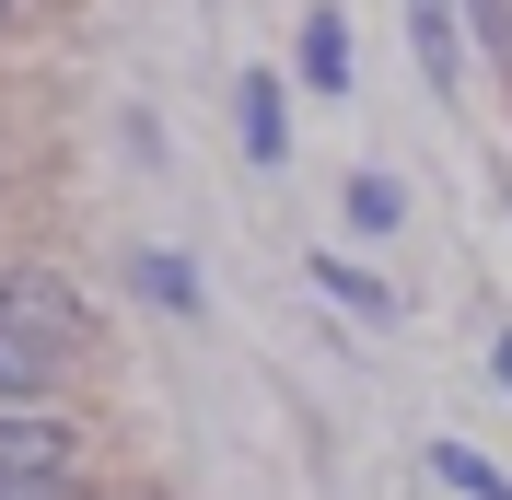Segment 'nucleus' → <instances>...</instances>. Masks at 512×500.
<instances>
[{
  "label": "nucleus",
  "instance_id": "1",
  "mask_svg": "<svg viewBox=\"0 0 512 500\" xmlns=\"http://www.w3.org/2000/svg\"><path fill=\"white\" fill-rule=\"evenodd\" d=\"M82 466V442L59 419H35V407H0V477H70Z\"/></svg>",
  "mask_w": 512,
  "mask_h": 500
},
{
  "label": "nucleus",
  "instance_id": "2",
  "mask_svg": "<svg viewBox=\"0 0 512 500\" xmlns=\"http://www.w3.org/2000/svg\"><path fill=\"white\" fill-rule=\"evenodd\" d=\"M59 361H70L59 338H35V326H12V314H0V407L47 396V384H59Z\"/></svg>",
  "mask_w": 512,
  "mask_h": 500
},
{
  "label": "nucleus",
  "instance_id": "3",
  "mask_svg": "<svg viewBox=\"0 0 512 500\" xmlns=\"http://www.w3.org/2000/svg\"><path fill=\"white\" fill-rule=\"evenodd\" d=\"M408 47H419V82L454 105V82H466V59H454V0H408Z\"/></svg>",
  "mask_w": 512,
  "mask_h": 500
},
{
  "label": "nucleus",
  "instance_id": "4",
  "mask_svg": "<svg viewBox=\"0 0 512 500\" xmlns=\"http://www.w3.org/2000/svg\"><path fill=\"white\" fill-rule=\"evenodd\" d=\"M233 105H245V152L280 163V152H291V105H280V82H268V70H245V94H233Z\"/></svg>",
  "mask_w": 512,
  "mask_h": 500
},
{
  "label": "nucleus",
  "instance_id": "5",
  "mask_svg": "<svg viewBox=\"0 0 512 500\" xmlns=\"http://www.w3.org/2000/svg\"><path fill=\"white\" fill-rule=\"evenodd\" d=\"M431 477H443L454 500H512V477L489 466V454H466V442H431Z\"/></svg>",
  "mask_w": 512,
  "mask_h": 500
},
{
  "label": "nucleus",
  "instance_id": "6",
  "mask_svg": "<svg viewBox=\"0 0 512 500\" xmlns=\"http://www.w3.org/2000/svg\"><path fill=\"white\" fill-rule=\"evenodd\" d=\"M303 70H315L326 94L350 82V24H338V12H315V24H303Z\"/></svg>",
  "mask_w": 512,
  "mask_h": 500
},
{
  "label": "nucleus",
  "instance_id": "7",
  "mask_svg": "<svg viewBox=\"0 0 512 500\" xmlns=\"http://www.w3.org/2000/svg\"><path fill=\"white\" fill-rule=\"evenodd\" d=\"M140 291L175 303V314H198V268H187V256H140Z\"/></svg>",
  "mask_w": 512,
  "mask_h": 500
},
{
  "label": "nucleus",
  "instance_id": "8",
  "mask_svg": "<svg viewBox=\"0 0 512 500\" xmlns=\"http://www.w3.org/2000/svg\"><path fill=\"white\" fill-rule=\"evenodd\" d=\"M396 210H408L396 175H350V221H361V233H396Z\"/></svg>",
  "mask_w": 512,
  "mask_h": 500
},
{
  "label": "nucleus",
  "instance_id": "9",
  "mask_svg": "<svg viewBox=\"0 0 512 500\" xmlns=\"http://www.w3.org/2000/svg\"><path fill=\"white\" fill-rule=\"evenodd\" d=\"M315 280H326V291H338V303H350V314H373V326H384V314H396V303H384V280H361V268H338V256H326Z\"/></svg>",
  "mask_w": 512,
  "mask_h": 500
},
{
  "label": "nucleus",
  "instance_id": "10",
  "mask_svg": "<svg viewBox=\"0 0 512 500\" xmlns=\"http://www.w3.org/2000/svg\"><path fill=\"white\" fill-rule=\"evenodd\" d=\"M0 500H82V477H0Z\"/></svg>",
  "mask_w": 512,
  "mask_h": 500
},
{
  "label": "nucleus",
  "instance_id": "11",
  "mask_svg": "<svg viewBox=\"0 0 512 500\" xmlns=\"http://www.w3.org/2000/svg\"><path fill=\"white\" fill-rule=\"evenodd\" d=\"M489 373H501V384H512V338H501V349H489Z\"/></svg>",
  "mask_w": 512,
  "mask_h": 500
},
{
  "label": "nucleus",
  "instance_id": "12",
  "mask_svg": "<svg viewBox=\"0 0 512 500\" xmlns=\"http://www.w3.org/2000/svg\"><path fill=\"white\" fill-rule=\"evenodd\" d=\"M12 12H24V0H0V24H12Z\"/></svg>",
  "mask_w": 512,
  "mask_h": 500
}]
</instances>
